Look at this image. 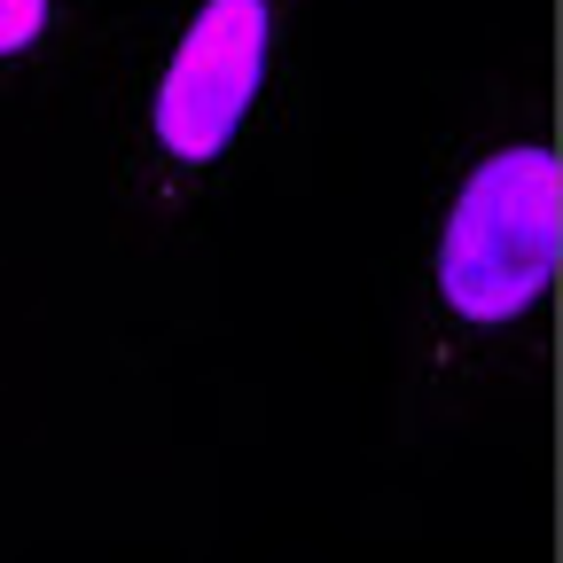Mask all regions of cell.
I'll return each mask as SVG.
<instances>
[{"label":"cell","instance_id":"6da1fadb","mask_svg":"<svg viewBox=\"0 0 563 563\" xmlns=\"http://www.w3.org/2000/svg\"><path fill=\"white\" fill-rule=\"evenodd\" d=\"M298 0H180L133 87V188L196 211L220 196L274 125Z\"/></svg>","mask_w":563,"mask_h":563},{"label":"cell","instance_id":"3957f363","mask_svg":"<svg viewBox=\"0 0 563 563\" xmlns=\"http://www.w3.org/2000/svg\"><path fill=\"white\" fill-rule=\"evenodd\" d=\"M87 0H0V95H32L79 55Z\"/></svg>","mask_w":563,"mask_h":563},{"label":"cell","instance_id":"7a4b0ae2","mask_svg":"<svg viewBox=\"0 0 563 563\" xmlns=\"http://www.w3.org/2000/svg\"><path fill=\"white\" fill-rule=\"evenodd\" d=\"M555 290V157L548 141L485 150L439 211L422 266V361L470 376L509 352Z\"/></svg>","mask_w":563,"mask_h":563}]
</instances>
